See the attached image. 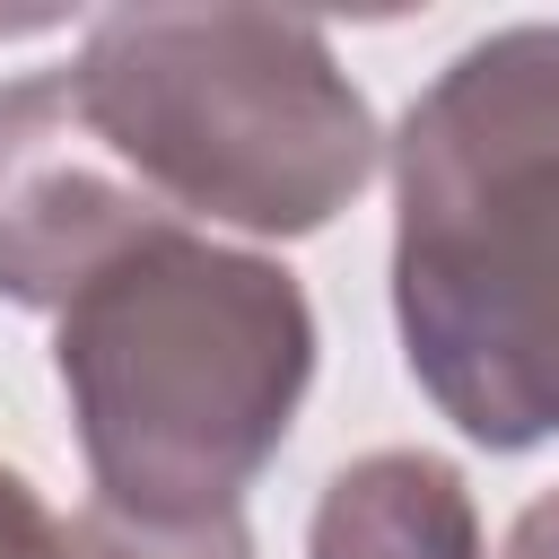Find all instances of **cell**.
Wrapping results in <instances>:
<instances>
[{
    "mask_svg": "<svg viewBox=\"0 0 559 559\" xmlns=\"http://www.w3.org/2000/svg\"><path fill=\"white\" fill-rule=\"evenodd\" d=\"M393 323L489 454L559 437V26L463 44L393 131Z\"/></svg>",
    "mask_w": 559,
    "mask_h": 559,
    "instance_id": "6da1fadb",
    "label": "cell"
},
{
    "mask_svg": "<svg viewBox=\"0 0 559 559\" xmlns=\"http://www.w3.org/2000/svg\"><path fill=\"white\" fill-rule=\"evenodd\" d=\"M52 367L105 507L236 515L314 384V306L271 253L175 227L61 306Z\"/></svg>",
    "mask_w": 559,
    "mask_h": 559,
    "instance_id": "7a4b0ae2",
    "label": "cell"
},
{
    "mask_svg": "<svg viewBox=\"0 0 559 559\" xmlns=\"http://www.w3.org/2000/svg\"><path fill=\"white\" fill-rule=\"evenodd\" d=\"M61 87L175 227L314 236L384 157L332 35L280 9H105Z\"/></svg>",
    "mask_w": 559,
    "mask_h": 559,
    "instance_id": "3957f363",
    "label": "cell"
},
{
    "mask_svg": "<svg viewBox=\"0 0 559 559\" xmlns=\"http://www.w3.org/2000/svg\"><path fill=\"white\" fill-rule=\"evenodd\" d=\"M148 236H175V218L105 157L61 70L9 79L0 87V297L61 314L87 280H105Z\"/></svg>",
    "mask_w": 559,
    "mask_h": 559,
    "instance_id": "277c9868",
    "label": "cell"
},
{
    "mask_svg": "<svg viewBox=\"0 0 559 559\" xmlns=\"http://www.w3.org/2000/svg\"><path fill=\"white\" fill-rule=\"evenodd\" d=\"M306 559H480V515L445 454L384 445L323 480Z\"/></svg>",
    "mask_w": 559,
    "mask_h": 559,
    "instance_id": "5b68a950",
    "label": "cell"
},
{
    "mask_svg": "<svg viewBox=\"0 0 559 559\" xmlns=\"http://www.w3.org/2000/svg\"><path fill=\"white\" fill-rule=\"evenodd\" d=\"M61 559H253L245 515H131L87 498L61 524Z\"/></svg>",
    "mask_w": 559,
    "mask_h": 559,
    "instance_id": "8992f818",
    "label": "cell"
},
{
    "mask_svg": "<svg viewBox=\"0 0 559 559\" xmlns=\"http://www.w3.org/2000/svg\"><path fill=\"white\" fill-rule=\"evenodd\" d=\"M0 559H61V524H52V507H44L35 480L9 472V463H0Z\"/></svg>",
    "mask_w": 559,
    "mask_h": 559,
    "instance_id": "52a82bcc",
    "label": "cell"
},
{
    "mask_svg": "<svg viewBox=\"0 0 559 559\" xmlns=\"http://www.w3.org/2000/svg\"><path fill=\"white\" fill-rule=\"evenodd\" d=\"M507 559H559V489H550V498H533V507L515 515Z\"/></svg>",
    "mask_w": 559,
    "mask_h": 559,
    "instance_id": "ba28073f",
    "label": "cell"
}]
</instances>
